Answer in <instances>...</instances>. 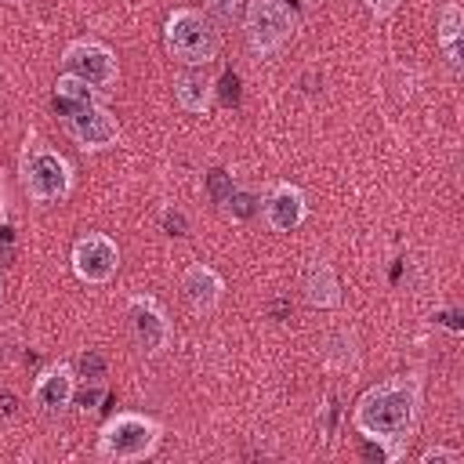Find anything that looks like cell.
<instances>
[{"label":"cell","instance_id":"1","mask_svg":"<svg viewBox=\"0 0 464 464\" xmlns=\"http://www.w3.org/2000/svg\"><path fill=\"white\" fill-rule=\"evenodd\" d=\"M417 424H420V377L417 373L377 381L352 406V428L362 439L388 446L395 460L406 453L410 439L417 435Z\"/></svg>","mask_w":464,"mask_h":464},{"label":"cell","instance_id":"2","mask_svg":"<svg viewBox=\"0 0 464 464\" xmlns=\"http://www.w3.org/2000/svg\"><path fill=\"white\" fill-rule=\"evenodd\" d=\"M18 174H22L25 196L33 203H40V207L62 203L72 192V163L58 149H51L47 141H40L36 134H29L25 145H22Z\"/></svg>","mask_w":464,"mask_h":464},{"label":"cell","instance_id":"3","mask_svg":"<svg viewBox=\"0 0 464 464\" xmlns=\"http://www.w3.org/2000/svg\"><path fill=\"white\" fill-rule=\"evenodd\" d=\"M160 439H163V424L156 417L123 410V413H112L98 428L94 453L102 460H112V464H130V460L152 457L160 450Z\"/></svg>","mask_w":464,"mask_h":464},{"label":"cell","instance_id":"4","mask_svg":"<svg viewBox=\"0 0 464 464\" xmlns=\"http://www.w3.org/2000/svg\"><path fill=\"white\" fill-rule=\"evenodd\" d=\"M163 40L174 62L181 65H210L221 51V33L214 22L196 7H174L163 22Z\"/></svg>","mask_w":464,"mask_h":464},{"label":"cell","instance_id":"5","mask_svg":"<svg viewBox=\"0 0 464 464\" xmlns=\"http://www.w3.org/2000/svg\"><path fill=\"white\" fill-rule=\"evenodd\" d=\"M243 33H246V47L257 58H272L276 51L286 47V40L297 29L294 11L286 7V0H246L243 7Z\"/></svg>","mask_w":464,"mask_h":464},{"label":"cell","instance_id":"6","mask_svg":"<svg viewBox=\"0 0 464 464\" xmlns=\"http://www.w3.org/2000/svg\"><path fill=\"white\" fill-rule=\"evenodd\" d=\"M62 72L80 76L94 91L109 94L116 87V80H120V62L112 54V47H105L102 40H72L62 51Z\"/></svg>","mask_w":464,"mask_h":464},{"label":"cell","instance_id":"7","mask_svg":"<svg viewBox=\"0 0 464 464\" xmlns=\"http://www.w3.org/2000/svg\"><path fill=\"white\" fill-rule=\"evenodd\" d=\"M127 326H130L134 348L149 359L163 355L174 341V323H170L167 308L149 294H138V297L127 301Z\"/></svg>","mask_w":464,"mask_h":464},{"label":"cell","instance_id":"8","mask_svg":"<svg viewBox=\"0 0 464 464\" xmlns=\"http://www.w3.org/2000/svg\"><path fill=\"white\" fill-rule=\"evenodd\" d=\"M65 134L83 149V152H102V149H112L120 141V120L102 105V102H87V105H76L69 109L65 116H58Z\"/></svg>","mask_w":464,"mask_h":464},{"label":"cell","instance_id":"9","mask_svg":"<svg viewBox=\"0 0 464 464\" xmlns=\"http://www.w3.org/2000/svg\"><path fill=\"white\" fill-rule=\"evenodd\" d=\"M69 265H72V276L87 286H102L116 276L120 268V246L112 236L105 232H83L76 243H72V254H69Z\"/></svg>","mask_w":464,"mask_h":464},{"label":"cell","instance_id":"10","mask_svg":"<svg viewBox=\"0 0 464 464\" xmlns=\"http://www.w3.org/2000/svg\"><path fill=\"white\" fill-rule=\"evenodd\" d=\"M29 399L44 417H62L76 399V370L69 362H51L36 373Z\"/></svg>","mask_w":464,"mask_h":464},{"label":"cell","instance_id":"11","mask_svg":"<svg viewBox=\"0 0 464 464\" xmlns=\"http://www.w3.org/2000/svg\"><path fill=\"white\" fill-rule=\"evenodd\" d=\"M178 290H181V301L188 304L192 315H210V312H218V304L225 297V279H221L218 268H210L203 261H192L181 272Z\"/></svg>","mask_w":464,"mask_h":464},{"label":"cell","instance_id":"12","mask_svg":"<svg viewBox=\"0 0 464 464\" xmlns=\"http://www.w3.org/2000/svg\"><path fill=\"white\" fill-rule=\"evenodd\" d=\"M261 218H265V225H268L272 232H294V228H301L304 218H308V199H304V192H301L297 185L279 181V185H272L268 196L261 199Z\"/></svg>","mask_w":464,"mask_h":464},{"label":"cell","instance_id":"13","mask_svg":"<svg viewBox=\"0 0 464 464\" xmlns=\"http://www.w3.org/2000/svg\"><path fill=\"white\" fill-rule=\"evenodd\" d=\"M301 290L312 308H337L341 304V283L326 257H312L301 272Z\"/></svg>","mask_w":464,"mask_h":464},{"label":"cell","instance_id":"14","mask_svg":"<svg viewBox=\"0 0 464 464\" xmlns=\"http://www.w3.org/2000/svg\"><path fill=\"white\" fill-rule=\"evenodd\" d=\"M460 36H464V11L457 0H446L439 7V22H435V44L446 54V65L453 76H460L464 69V51H460Z\"/></svg>","mask_w":464,"mask_h":464},{"label":"cell","instance_id":"15","mask_svg":"<svg viewBox=\"0 0 464 464\" xmlns=\"http://www.w3.org/2000/svg\"><path fill=\"white\" fill-rule=\"evenodd\" d=\"M174 102L188 116H203L210 109V102H214V83L196 65H185V72L174 76Z\"/></svg>","mask_w":464,"mask_h":464},{"label":"cell","instance_id":"16","mask_svg":"<svg viewBox=\"0 0 464 464\" xmlns=\"http://www.w3.org/2000/svg\"><path fill=\"white\" fill-rule=\"evenodd\" d=\"M323 359L330 370H355L359 366V348H355V337L348 330H334L326 341H323Z\"/></svg>","mask_w":464,"mask_h":464},{"label":"cell","instance_id":"17","mask_svg":"<svg viewBox=\"0 0 464 464\" xmlns=\"http://www.w3.org/2000/svg\"><path fill=\"white\" fill-rule=\"evenodd\" d=\"M76 370H80V377L87 381V384H102L105 381V355L102 352H83L80 355V362H76Z\"/></svg>","mask_w":464,"mask_h":464},{"label":"cell","instance_id":"18","mask_svg":"<svg viewBox=\"0 0 464 464\" xmlns=\"http://www.w3.org/2000/svg\"><path fill=\"white\" fill-rule=\"evenodd\" d=\"M225 210H228L232 218L243 221V218H250V214L257 210V196H254V192H236V188H232V196L225 199Z\"/></svg>","mask_w":464,"mask_h":464},{"label":"cell","instance_id":"19","mask_svg":"<svg viewBox=\"0 0 464 464\" xmlns=\"http://www.w3.org/2000/svg\"><path fill=\"white\" fill-rule=\"evenodd\" d=\"M207 4V11L218 18V22H232V18H239V11L246 7V0H203Z\"/></svg>","mask_w":464,"mask_h":464},{"label":"cell","instance_id":"20","mask_svg":"<svg viewBox=\"0 0 464 464\" xmlns=\"http://www.w3.org/2000/svg\"><path fill=\"white\" fill-rule=\"evenodd\" d=\"M420 464H460V450L450 446H431L420 453Z\"/></svg>","mask_w":464,"mask_h":464},{"label":"cell","instance_id":"21","mask_svg":"<svg viewBox=\"0 0 464 464\" xmlns=\"http://www.w3.org/2000/svg\"><path fill=\"white\" fill-rule=\"evenodd\" d=\"M210 196H214V203H225L232 196V181L225 170H210Z\"/></svg>","mask_w":464,"mask_h":464},{"label":"cell","instance_id":"22","mask_svg":"<svg viewBox=\"0 0 464 464\" xmlns=\"http://www.w3.org/2000/svg\"><path fill=\"white\" fill-rule=\"evenodd\" d=\"M163 228H167L170 236H185V232H188V221H185L181 210H163Z\"/></svg>","mask_w":464,"mask_h":464},{"label":"cell","instance_id":"23","mask_svg":"<svg viewBox=\"0 0 464 464\" xmlns=\"http://www.w3.org/2000/svg\"><path fill=\"white\" fill-rule=\"evenodd\" d=\"M362 4L370 7V14L388 18V14H395V11H399V4H402V0H362Z\"/></svg>","mask_w":464,"mask_h":464},{"label":"cell","instance_id":"24","mask_svg":"<svg viewBox=\"0 0 464 464\" xmlns=\"http://www.w3.org/2000/svg\"><path fill=\"white\" fill-rule=\"evenodd\" d=\"M18 413V399H14V392H0V417L7 420V417H14Z\"/></svg>","mask_w":464,"mask_h":464},{"label":"cell","instance_id":"25","mask_svg":"<svg viewBox=\"0 0 464 464\" xmlns=\"http://www.w3.org/2000/svg\"><path fill=\"white\" fill-rule=\"evenodd\" d=\"M0 297H4V286H0Z\"/></svg>","mask_w":464,"mask_h":464}]
</instances>
